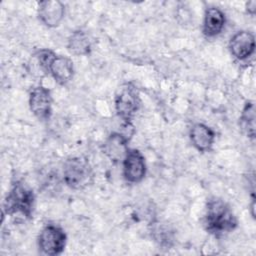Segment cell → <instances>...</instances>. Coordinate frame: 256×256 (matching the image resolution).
I'll return each mask as SVG.
<instances>
[{"mask_svg": "<svg viewBox=\"0 0 256 256\" xmlns=\"http://www.w3.org/2000/svg\"><path fill=\"white\" fill-rule=\"evenodd\" d=\"M205 226L209 233L219 237L233 231L237 226V219L224 200L213 198L206 205Z\"/></svg>", "mask_w": 256, "mask_h": 256, "instance_id": "obj_1", "label": "cell"}, {"mask_svg": "<svg viewBox=\"0 0 256 256\" xmlns=\"http://www.w3.org/2000/svg\"><path fill=\"white\" fill-rule=\"evenodd\" d=\"M34 202L33 190L24 182L16 181L12 184L4 200L3 213L12 217L29 219L33 214Z\"/></svg>", "mask_w": 256, "mask_h": 256, "instance_id": "obj_2", "label": "cell"}, {"mask_svg": "<svg viewBox=\"0 0 256 256\" xmlns=\"http://www.w3.org/2000/svg\"><path fill=\"white\" fill-rule=\"evenodd\" d=\"M63 180L74 190H82L93 182V170L87 158L74 156L63 164Z\"/></svg>", "mask_w": 256, "mask_h": 256, "instance_id": "obj_3", "label": "cell"}, {"mask_svg": "<svg viewBox=\"0 0 256 256\" xmlns=\"http://www.w3.org/2000/svg\"><path fill=\"white\" fill-rule=\"evenodd\" d=\"M114 102L117 115L125 124H131L140 106L139 94L136 88L130 83L123 85L116 93Z\"/></svg>", "mask_w": 256, "mask_h": 256, "instance_id": "obj_4", "label": "cell"}, {"mask_svg": "<svg viewBox=\"0 0 256 256\" xmlns=\"http://www.w3.org/2000/svg\"><path fill=\"white\" fill-rule=\"evenodd\" d=\"M67 236L64 230L55 224L45 225L38 236V246L46 255H59L66 246Z\"/></svg>", "mask_w": 256, "mask_h": 256, "instance_id": "obj_5", "label": "cell"}, {"mask_svg": "<svg viewBox=\"0 0 256 256\" xmlns=\"http://www.w3.org/2000/svg\"><path fill=\"white\" fill-rule=\"evenodd\" d=\"M52 95L48 88L39 85L30 91L29 107L39 120L49 119L52 112Z\"/></svg>", "mask_w": 256, "mask_h": 256, "instance_id": "obj_6", "label": "cell"}, {"mask_svg": "<svg viewBox=\"0 0 256 256\" xmlns=\"http://www.w3.org/2000/svg\"><path fill=\"white\" fill-rule=\"evenodd\" d=\"M123 175L126 181L130 183H138L143 180L146 174V163L142 153L137 149H129L124 160Z\"/></svg>", "mask_w": 256, "mask_h": 256, "instance_id": "obj_7", "label": "cell"}, {"mask_svg": "<svg viewBox=\"0 0 256 256\" xmlns=\"http://www.w3.org/2000/svg\"><path fill=\"white\" fill-rule=\"evenodd\" d=\"M231 55L238 61H245L251 57L255 50V38L249 31H238L229 42Z\"/></svg>", "mask_w": 256, "mask_h": 256, "instance_id": "obj_8", "label": "cell"}, {"mask_svg": "<svg viewBox=\"0 0 256 256\" xmlns=\"http://www.w3.org/2000/svg\"><path fill=\"white\" fill-rule=\"evenodd\" d=\"M130 136L126 133L113 132L104 142L103 151L105 155L114 163L122 162L129 151L128 142Z\"/></svg>", "mask_w": 256, "mask_h": 256, "instance_id": "obj_9", "label": "cell"}, {"mask_svg": "<svg viewBox=\"0 0 256 256\" xmlns=\"http://www.w3.org/2000/svg\"><path fill=\"white\" fill-rule=\"evenodd\" d=\"M65 14V6L58 0H46L38 3V16L40 21L47 27L59 26Z\"/></svg>", "mask_w": 256, "mask_h": 256, "instance_id": "obj_10", "label": "cell"}, {"mask_svg": "<svg viewBox=\"0 0 256 256\" xmlns=\"http://www.w3.org/2000/svg\"><path fill=\"white\" fill-rule=\"evenodd\" d=\"M225 14L223 11L215 6L206 9L203 19L202 32L205 37L213 38L219 35L225 26Z\"/></svg>", "mask_w": 256, "mask_h": 256, "instance_id": "obj_11", "label": "cell"}, {"mask_svg": "<svg viewBox=\"0 0 256 256\" xmlns=\"http://www.w3.org/2000/svg\"><path fill=\"white\" fill-rule=\"evenodd\" d=\"M192 145L200 152L209 151L215 140V132L203 123H195L189 132Z\"/></svg>", "mask_w": 256, "mask_h": 256, "instance_id": "obj_12", "label": "cell"}, {"mask_svg": "<svg viewBox=\"0 0 256 256\" xmlns=\"http://www.w3.org/2000/svg\"><path fill=\"white\" fill-rule=\"evenodd\" d=\"M49 74L60 85L67 84L73 77L74 66L70 58L66 56L57 55L51 62Z\"/></svg>", "mask_w": 256, "mask_h": 256, "instance_id": "obj_13", "label": "cell"}, {"mask_svg": "<svg viewBox=\"0 0 256 256\" xmlns=\"http://www.w3.org/2000/svg\"><path fill=\"white\" fill-rule=\"evenodd\" d=\"M56 56L57 55L54 53V51L50 49L38 50L32 55L29 61L30 72L38 77L48 74L51 62Z\"/></svg>", "mask_w": 256, "mask_h": 256, "instance_id": "obj_14", "label": "cell"}, {"mask_svg": "<svg viewBox=\"0 0 256 256\" xmlns=\"http://www.w3.org/2000/svg\"><path fill=\"white\" fill-rule=\"evenodd\" d=\"M92 47L91 40L87 33L84 31L78 30L73 32L67 42L68 51L76 56H83L90 53Z\"/></svg>", "mask_w": 256, "mask_h": 256, "instance_id": "obj_15", "label": "cell"}, {"mask_svg": "<svg viewBox=\"0 0 256 256\" xmlns=\"http://www.w3.org/2000/svg\"><path fill=\"white\" fill-rule=\"evenodd\" d=\"M240 127L243 132L249 137H255V106L252 101L245 103L240 115Z\"/></svg>", "mask_w": 256, "mask_h": 256, "instance_id": "obj_16", "label": "cell"}, {"mask_svg": "<svg viewBox=\"0 0 256 256\" xmlns=\"http://www.w3.org/2000/svg\"><path fill=\"white\" fill-rule=\"evenodd\" d=\"M152 236L155 239L156 242L159 243L161 246H167L169 247L171 245V242L173 241L172 232L169 230V228L163 224L155 223L152 227Z\"/></svg>", "mask_w": 256, "mask_h": 256, "instance_id": "obj_17", "label": "cell"}, {"mask_svg": "<svg viewBox=\"0 0 256 256\" xmlns=\"http://www.w3.org/2000/svg\"><path fill=\"white\" fill-rule=\"evenodd\" d=\"M246 11L251 15L255 14V11H256V1L255 0H251L246 3Z\"/></svg>", "mask_w": 256, "mask_h": 256, "instance_id": "obj_18", "label": "cell"}]
</instances>
